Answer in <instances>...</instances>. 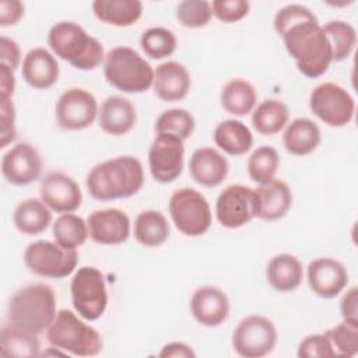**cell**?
<instances>
[{
    "label": "cell",
    "instance_id": "obj_1",
    "mask_svg": "<svg viewBox=\"0 0 358 358\" xmlns=\"http://www.w3.org/2000/svg\"><path fill=\"white\" fill-rule=\"evenodd\" d=\"M273 24L299 73L317 78L329 70L333 62L331 48L310 8L302 4L284 6L275 13Z\"/></svg>",
    "mask_w": 358,
    "mask_h": 358
},
{
    "label": "cell",
    "instance_id": "obj_2",
    "mask_svg": "<svg viewBox=\"0 0 358 358\" xmlns=\"http://www.w3.org/2000/svg\"><path fill=\"white\" fill-rule=\"evenodd\" d=\"M144 185L141 162L131 155H119L95 165L85 178L90 196L99 201L127 199Z\"/></svg>",
    "mask_w": 358,
    "mask_h": 358
},
{
    "label": "cell",
    "instance_id": "obj_3",
    "mask_svg": "<svg viewBox=\"0 0 358 358\" xmlns=\"http://www.w3.org/2000/svg\"><path fill=\"white\" fill-rule=\"evenodd\" d=\"M48 45L55 56L77 70H94L105 60L102 43L73 21L52 25L48 32Z\"/></svg>",
    "mask_w": 358,
    "mask_h": 358
},
{
    "label": "cell",
    "instance_id": "obj_4",
    "mask_svg": "<svg viewBox=\"0 0 358 358\" xmlns=\"http://www.w3.org/2000/svg\"><path fill=\"white\" fill-rule=\"evenodd\" d=\"M56 313L55 291L43 282L22 287L11 296L7 306L8 322L34 334L46 331Z\"/></svg>",
    "mask_w": 358,
    "mask_h": 358
},
{
    "label": "cell",
    "instance_id": "obj_5",
    "mask_svg": "<svg viewBox=\"0 0 358 358\" xmlns=\"http://www.w3.org/2000/svg\"><path fill=\"white\" fill-rule=\"evenodd\" d=\"M70 309H60L46 329V340L66 354L76 357H95L102 351V337L96 329Z\"/></svg>",
    "mask_w": 358,
    "mask_h": 358
},
{
    "label": "cell",
    "instance_id": "obj_6",
    "mask_svg": "<svg viewBox=\"0 0 358 358\" xmlns=\"http://www.w3.org/2000/svg\"><path fill=\"white\" fill-rule=\"evenodd\" d=\"M103 76L109 85L124 94H141L154 83V69L129 46H116L105 55Z\"/></svg>",
    "mask_w": 358,
    "mask_h": 358
},
{
    "label": "cell",
    "instance_id": "obj_7",
    "mask_svg": "<svg viewBox=\"0 0 358 358\" xmlns=\"http://www.w3.org/2000/svg\"><path fill=\"white\" fill-rule=\"evenodd\" d=\"M168 210L176 229L186 236L204 235L213 222L207 199L193 187L175 190L168 201Z\"/></svg>",
    "mask_w": 358,
    "mask_h": 358
},
{
    "label": "cell",
    "instance_id": "obj_8",
    "mask_svg": "<svg viewBox=\"0 0 358 358\" xmlns=\"http://www.w3.org/2000/svg\"><path fill=\"white\" fill-rule=\"evenodd\" d=\"M74 310L85 320H98L108 306V289L102 271L92 266L80 267L70 284Z\"/></svg>",
    "mask_w": 358,
    "mask_h": 358
},
{
    "label": "cell",
    "instance_id": "obj_9",
    "mask_svg": "<svg viewBox=\"0 0 358 358\" xmlns=\"http://www.w3.org/2000/svg\"><path fill=\"white\" fill-rule=\"evenodd\" d=\"M22 259L31 273L60 280L74 273L78 264V252L64 249L52 241H36L25 248Z\"/></svg>",
    "mask_w": 358,
    "mask_h": 358
},
{
    "label": "cell",
    "instance_id": "obj_10",
    "mask_svg": "<svg viewBox=\"0 0 358 358\" xmlns=\"http://www.w3.org/2000/svg\"><path fill=\"white\" fill-rule=\"evenodd\" d=\"M312 113L330 127H344L354 119L355 101L340 84L327 81L316 85L309 95Z\"/></svg>",
    "mask_w": 358,
    "mask_h": 358
},
{
    "label": "cell",
    "instance_id": "obj_11",
    "mask_svg": "<svg viewBox=\"0 0 358 358\" xmlns=\"http://www.w3.org/2000/svg\"><path fill=\"white\" fill-rule=\"evenodd\" d=\"M277 337V329L268 317L249 315L236 324L232 334V347L239 357L262 358L274 350Z\"/></svg>",
    "mask_w": 358,
    "mask_h": 358
},
{
    "label": "cell",
    "instance_id": "obj_12",
    "mask_svg": "<svg viewBox=\"0 0 358 358\" xmlns=\"http://www.w3.org/2000/svg\"><path fill=\"white\" fill-rule=\"evenodd\" d=\"M96 98L84 88H69L57 99L55 116L59 127L77 131L90 127L98 119Z\"/></svg>",
    "mask_w": 358,
    "mask_h": 358
},
{
    "label": "cell",
    "instance_id": "obj_13",
    "mask_svg": "<svg viewBox=\"0 0 358 358\" xmlns=\"http://www.w3.org/2000/svg\"><path fill=\"white\" fill-rule=\"evenodd\" d=\"M183 164V140L169 133H157L148 150L151 176L159 183H171L182 173Z\"/></svg>",
    "mask_w": 358,
    "mask_h": 358
},
{
    "label": "cell",
    "instance_id": "obj_14",
    "mask_svg": "<svg viewBox=\"0 0 358 358\" xmlns=\"http://www.w3.org/2000/svg\"><path fill=\"white\" fill-rule=\"evenodd\" d=\"M215 217L221 227L238 229L255 218L253 189L245 185H229L217 197Z\"/></svg>",
    "mask_w": 358,
    "mask_h": 358
},
{
    "label": "cell",
    "instance_id": "obj_15",
    "mask_svg": "<svg viewBox=\"0 0 358 358\" xmlns=\"http://www.w3.org/2000/svg\"><path fill=\"white\" fill-rule=\"evenodd\" d=\"M43 161L39 151L29 143H18L1 158V175L14 186H25L42 173Z\"/></svg>",
    "mask_w": 358,
    "mask_h": 358
},
{
    "label": "cell",
    "instance_id": "obj_16",
    "mask_svg": "<svg viewBox=\"0 0 358 358\" xmlns=\"http://www.w3.org/2000/svg\"><path fill=\"white\" fill-rule=\"evenodd\" d=\"M41 200L55 213H74L83 203V193L78 183L63 172L45 175L39 186Z\"/></svg>",
    "mask_w": 358,
    "mask_h": 358
},
{
    "label": "cell",
    "instance_id": "obj_17",
    "mask_svg": "<svg viewBox=\"0 0 358 358\" xmlns=\"http://www.w3.org/2000/svg\"><path fill=\"white\" fill-rule=\"evenodd\" d=\"M90 238L105 246L124 243L130 236V218L119 208L95 210L87 218Z\"/></svg>",
    "mask_w": 358,
    "mask_h": 358
},
{
    "label": "cell",
    "instance_id": "obj_18",
    "mask_svg": "<svg viewBox=\"0 0 358 358\" xmlns=\"http://www.w3.org/2000/svg\"><path fill=\"white\" fill-rule=\"evenodd\" d=\"M306 280L310 289L320 298L331 299L340 295L348 284V271L343 263L331 257H319L309 263Z\"/></svg>",
    "mask_w": 358,
    "mask_h": 358
},
{
    "label": "cell",
    "instance_id": "obj_19",
    "mask_svg": "<svg viewBox=\"0 0 358 358\" xmlns=\"http://www.w3.org/2000/svg\"><path fill=\"white\" fill-rule=\"evenodd\" d=\"M190 312L199 324L218 327L229 316V298L218 287H200L190 298Z\"/></svg>",
    "mask_w": 358,
    "mask_h": 358
},
{
    "label": "cell",
    "instance_id": "obj_20",
    "mask_svg": "<svg viewBox=\"0 0 358 358\" xmlns=\"http://www.w3.org/2000/svg\"><path fill=\"white\" fill-rule=\"evenodd\" d=\"M292 206V192L280 179H273L253 189L255 217L263 221H277L287 215Z\"/></svg>",
    "mask_w": 358,
    "mask_h": 358
},
{
    "label": "cell",
    "instance_id": "obj_21",
    "mask_svg": "<svg viewBox=\"0 0 358 358\" xmlns=\"http://www.w3.org/2000/svg\"><path fill=\"white\" fill-rule=\"evenodd\" d=\"M192 87L189 70L179 62L168 60L154 70L152 88L164 102H178L187 96Z\"/></svg>",
    "mask_w": 358,
    "mask_h": 358
},
{
    "label": "cell",
    "instance_id": "obj_22",
    "mask_svg": "<svg viewBox=\"0 0 358 358\" xmlns=\"http://www.w3.org/2000/svg\"><path fill=\"white\" fill-rule=\"evenodd\" d=\"M21 73L24 81L35 90H49L53 87L60 74L56 56L45 48H34L22 59Z\"/></svg>",
    "mask_w": 358,
    "mask_h": 358
},
{
    "label": "cell",
    "instance_id": "obj_23",
    "mask_svg": "<svg viewBox=\"0 0 358 358\" xmlns=\"http://www.w3.org/2000/svg\"><path fill=\"white\" fill-rule=\"evenodd\" d=\"M137 122V112L133 102L122 95L108 96L99 108L98 124L109 136L119 137L130 133Z\"/></svg>",
    "mask_w": 358,
    "mask_h": 358
},
{
    "label": "cell",
    "instance_id": "obj_24",
    "mask_svg": "<svg viewBox=\"0 0 358 358\" xmlns=\"http://www.w3.org/2000/svg\"><path fill=\"white\" fill-rule=\"evenodd\" d=\"M189 172L197 185L204 187H217L225 180L229 172V164L218 150L201 147L192 154Z\"/></svg>",
    "mask_w": 358,
    "mask_h": 358
},
{
    "label": "cell",
    "instance_id": "obj_25",
    "mask_svg": "<svg viewBox=\"0 0 358 358\" xmlns=\"http://www.w3.org/2000/svg\"><path fill=\"white\" fill-rule=\"evenodd\" d=\"M266 280L278 292H292L303 280V266L291 253L275 255L267 263Z\"/></svg>",
    "mask_w": 358,
    "mask_h": 358
},
{
    "label": "cell",
    "instance_id": "obj_26",
    "mask_svg": "<svg viewBox=\"0 0 358 358\" xmlns=\"http://www.w3.org/2000/svg\"><path fill=\"white\" fill-rule=\"evenodd\" d=\"M322 134L319 126L308 117L291 120L282 134V144L287 152L295 157L312 154L320 144Z\"/></svg>",
    "mask_w": 358,
    "mask_h": 358
},
{
    "label": "cell",
    "instance_id": "obj_27",
    "mask_svg": "<svg viewBox=\"0 0 358 358\" xmlns=\"http://www.w3.org/2000/svg\"><path fill=\"white\" fill-rule=\"evenodd\" d=\"M91 7L96 20L119 28L134 25L143 15L140 0H95Z\"/></svg>",
    "mask_w": 358,
    "mask_h": 358
},
{
    "label": "cell",
    "instance_id": "obj_28",
    "mask_svg": "<svg viewBox=\"0 0 358 358\" xmlns=\"http://www.w3.org/2000/svg\"><path fill=\"white\" fill-rule=\"evenodd\" d=\"M213 138L221 151L232 157L245 155L253 145V134L250 129L236 119L220 122L214 129Z\"/></svg>",
    "mask_w": 358,
    "mask_h": 358
},
{
    "label": "cell",
    "instance_id": "obj_29",
    "mask_svg": "<svg viewBox=\"0 0 358 358\" xmlns=\"http://www.w3.org/2000/svg\"><path fill=\"white\" fill-rule=\"evenodd\" d=\"M13 222L24 235H39L52 224V210L42 200L25 199L14 208Z\"/></svg>",
    "mask_w": 358,
    "mask_h": 358
},
{
    "label": "cell",
    "instance_id": "obj_30",
    "mask_svg": "<svg viewBox=\"0 0 358 358\" xmlns=\"http://www.w3.org/2000/svg\"><path fill=\"white\" fill-rule=\"evenodd\" d=\"M0 354L7 358H32L41 355L38 334L7 322L0 331Z\"/></svg>",
    "mask_w": 358,
    "mask_h": 358
},
{
    "label": "cell",
    "instance_id": "obj_31",
    "mask_svg": "<svg viewBox=\"0 0 358 358\" xmlns=\"http://www.w3.org/2000/svg\"><path fill=\"white\" fill-rule=\"evenodd\" d=\"M134 239L144 248L162 246L171 234L166 217L158 210H144L134 221Z\"/></svg>",
    "mask_w": 358,
    "mask_h": 358
},
{
    "label": "cell",
    "instance_id": "obj_32",
    "mask_svg": "<svg viewBox=\"0 0 358 358\" xmlns=\"http://www.w3.org/2000/svg\"><path fill=\"white\" fill-rule=\"evenodd\" d=\"M221 106L234 116H245L256 108L257 94L252 83L243 78H232L224 84L220 94Z\"/></svg>",
    "mask_w": 358,
    "mask_h": 358
},
{
    "label": "cell",
    "instance_id": "obj_33",
    "mask_svg": "<svg viewBox=\"0 0 358 358\" xmlns=\"http://www.w3.org/2000/svg\"><path fill=\"white\" fill-rule=\"evenodd\" d=\"M289 119L288 106L280 99H264L252 112V124L255 130L263 136H274L280 133Z\"/></svg>",
    "mask_w": 358,
    "mask_h": 358
},
{
    "label": "cell",
    "instance_id": "obj_34",
    "mask_svg": "<svg viewBox=\"0 0 358 358\" xmlns=\"http://www.w3.org/2000/svg\"><path fill=\"white\" fill-rule=\"evenodd\" d=\"M53 239L64 249L77 250L90 236L88 225L84 218L74 213L60 214L53 222Z\"/></svg>",
    "mask_w": 358,
    "mask_h": 358
},
{
    "label": "cell",
    "instance_id": "obj_35",
    "mask_svg": "<svg viewBox=\"0 0 358 358\" xmlns=\"http://www.w3.org/2000/svg\"><path fill=\"white\" fill-rule=\"evenodd\" d=\"M324 35L329 39L333 62H343L345 60L354 50L357 45V31L355 28L343 20L329 21L327 24L322 25Z\"/></svg>",
    "mask_w": 358,
    "mask_h": 358
},
{
    "label": "cell",
    "instance_id": "obj_36",
    "mask_svg": "<svg viewBox=\"0 0 358 358\" xmlns=\"http://www.w3.org/2000/svg\"><path fill=\"white\" fill-rule=\"evenodd\" d=\"M280 166L278 151L270 145L257 147L248 158L246 169L249 178L259 183H267L275 178Z\"/></svg>",
    "mask_w": 358,
    "mask_h": 358
},
{
    "label": "cell",
    "instance_id": "obj_37",
    "mask_svg": "<svg viewBox=\"0 0 358 358\" xmlns=\"http://www.w3.org/2000/svg\"><path fill=\"white\" fill-rule=\"evenodd\" d=\"M140 46L148 57L162 60L175 53L178 39L171 29L164 27H152L141 34Z\"/></svg>",
    "mask_w": 358,
    "mask_h": 358
},
{
    "label": "cell",
    "instance_id": "obj_38",
    "mask_svg": "<svg viewBox=\"0 0 358 358\" xmlns=\"http://www.w3.org/2000/svg\"><path fill=\"white\" fill-rule=\"evenodd\" d=\"M194 116L183 108H172L164 110L155 120V133H169L178 136L183 141L194 131Z\"/></svg>",
    "mask_w": 358,
    "mask_h": 358
},
{
    "label": "cell",
    "instance_id": "obj_39",
    "mask_svg": "<svg viewBox=\"0 0 358 358\" xmlns=\"http://www.w3.org/2000/svg\"><path fill=\"white\" fill-rule=\"evenodd\" d=\"M324 336L333 347L334 357L352 358L358 354V323L343 320L327 329Z\"/></svg>",
    "mask_w": 358,
    "mask_h": 358
},
{
    "label": "cell",
    "instance_id": "obj_40",
    "mask_svg": "<svg viewBox=\"0 0 358 358\" xmlns=\"http://www.w3.org/2000/svg\"><path fill=\"white\" fill-rule=\"evenodd\" d=\"M211 17V3L206 0H183L176 6V20L190 29L206 27Z\"/></svg>",
    "mask_w": 358,
    "mask_h": 358
},
{
    "label": "cell",
    "instance_id": "obj_41",
    "mask_svg": "<svg viewBox=\"0 0 358 358\" xmlns=\"http://www.w3.org/2000/svg\"><path fill=\"white\" fill-rule=\"evenodd\" d=\"M250 10V3L246 0H214L211 3L213 15L224 22L234 24L243 20Z\"/></svg>",
    "mask_w": 358,
    "mask_h": 358
},
{
    "label": "cell",
    "instance_id": "obj_42",
    "mask_svg": "<svg viewBox=\"0 0 358 358\" xmlns=\"http://www.w3.org/2000/svg\"><path fill=\"white\" fill-rule=\"evenodd\" d=\"M296 355L299 358H330L334 357V351L324 333H315L299 343Z\"/></svg>",
    "mask_w": 358,
    "mask_h": 358
},
{
    "label": "cell",
    "instance_id": "obj_43",
    "mask_svg": "<svg viewBox=\"0 0 358 358\" xmlns=\"http://www.w3.org/2000/svg\"><path fill=\"white\" fill-rule=\"evenodd\" d=\"M0 148H6L17 138L15 106L13 98L1 96L0 102Z\"/></svg>",
    "mask_w": 358,
    "mask_h": 358
},
{
    "label": "cell",
    "instance_id": "obj_44",
    "mask_svg": "<svg viewBox=\"0 0 358 358\" xmlns=\"http://www.w3.org/2000/svg\"><path fill=\"white\" fill-rule=\"evenodd\" d=\"M24 3L20 0H0V27H13L24 17Z\"/></svg>",
    "mask_w": 358,
    "mask_h": 358
},
{
    "label": "cell",
    "instance_id": "obj_45",
    "mask_svg": "<svg viewBox=\"0 0 358 358\" xmlns=\"http://www.w3.org/2000/svg\"><path fill=\"white\" fill-rule=\"evenodd\" d=\"M0 63L17 70L21 67V50L18 43L7 36L0 38Z\"/></svg>",
    "mask_w": 358,
    "mask_h": 358
},
{
    "label": "cell",
    "instance_id": "obj_46",
    "mask_svg": "<svg viewBox=\"0 0 358 358\" xmlns=\"http://www.w3.org/2000/svg\"><path fill=\"white\" fill-rule=\"evenodd\" d=\"M341 317L345 322L358 323V288H348L340 301Z\"/></svg>",
    "mask_w": 358,
    "mask_h": 358
},
{
    "label": "cell",
    "instance_id": "obj_47",
    "mask_svg": "<svg viewBox=\"0 0 358 358\" xmlns=\"http://www.w3.org/2000/svg\"><path fill=\"white\" fill-rule=\"evenodd\" d=\"M158 355L162 358H194L196 352L182 341H171L162 347Z\"/></svg>",
    "mask_w": 358,
    "mask_h": 358
},
{
    "label": "cell",
    "instance_id": "obj_48",
    "mask_svg": "<svg viewBox=\"0 0 358 358\" xmlns=\"http://www.w3.org/2000/svg\"><path fill=\"white\" fill-rule=\"evenodd\" d=\"M11 67L0 63V91L1 96L13 98L14 90H15V76Z\"/></svg>",
    "mask_w": 358,
    "mask_h": 358
}]
</instances>
